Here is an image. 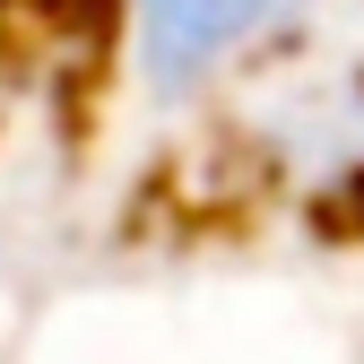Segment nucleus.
I'll use <instances>...</instances> for the list:
<instances>
[{
    "instance_id": "nucleus-1",
    "label": "nucleus",
    "mask_w": 364,
    "mask_h": 364,
    "mask_svg": "<svg viewBox=\"0 0 364 364\" xmlns=\"http://www.w3.org/2000/svg\"><path fill=\"white\" fill-rule=\"evenodd\" d=\"M208 130L252 191L330 217L364 208V43H338L330 18L321 35L287 43L260 78H243Z\"/></svg>"
},
{
    "instance_id": "nucleus-2",
    "label": "nucleus",
    "mask_w": 364,
    "mask_h": 364,
    "mask_svg": "<svg viewBox=\"0 0 364 364\" xmlns=\"http://www.w3.org/2000/svg\"><path fill=\"white\" fill-rule=\"evenodd\" d=\"M330 18L338 0H96L122 96L165 122H217L243 78H260Z\"/></svg>"
}]
</instances>
